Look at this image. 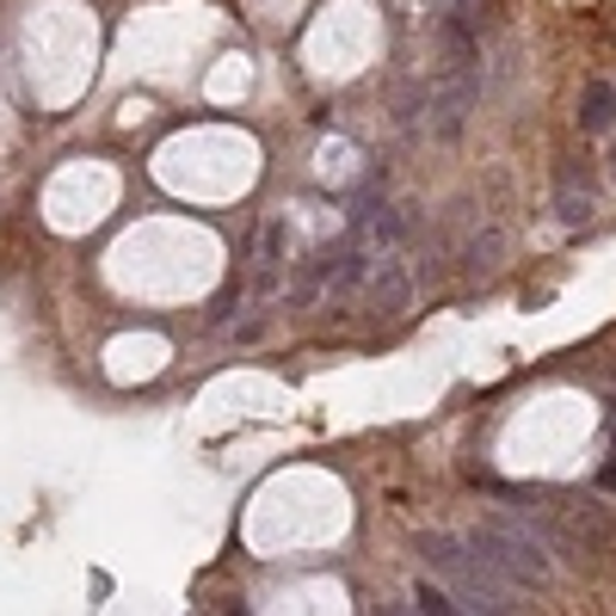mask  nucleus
Wrapping results in <instances>:
<instances>
[{
    "instance_id": "6",
    "label": "nucleus",
    "mask_w": 616,
    "mask_h": 616,
    "mask_svg": "<svg viewBox=\"0 0 616 616\" xmlns=\"http://www.w3.org/2000/svg\"><path fill=\"white\" fill-rule=\"evenodd\" d=\"M554 216L568 222V229H580V222H592V185H585V173L573 167H561L554 173Z\"/></svg>"
},
{
    "instance_id": "3",
    "label": "nucleus",
    "mask_w": 616,
    "mask_h": 616,
    "mask_svg": "<svg viewBox=\"0 0 616 616\" xmlns=\"http://www.w3.org/2000/svg\"><path fill=\"white\" fill-rule=\"evenodd\" d=\"M364 290H370V302H376V315H407V308H414V272H407V260L383 253V260L370 265Z\"/></svg>"
},
{
    "instance_id": "10",
    "label": "nucleus",
    "mask_w": 616,
    "mask_h": 616,
    "mask_svg": "<svg viewBox=\"0 0 616 616\" xmlns=\"http://www.w3.org/2000/svg\"><path fill=\"white\" fill-rule=\"evenodd\" d=\"M598 481H604V493H616V462H604V475H598Z\"/></svg>"
},
{
    "instance_id": "12",
    "label": "nucleus",
    "mask_w": 616,
    "mask_h": 616,
    "mask_svg": "<svg viewBox=\"0 0 616 616\" xmlns=\"http://www.w3.org/2000/svg\"><path fill=\"white\" fill-rule=\"evenodd\" d=\"M610 173H616V148H610Z\"/></svg>"
},
{
    "instance_id": "1",
    "label": "nucleus",
    "mask_w": 616,
    "mask_h": 616,
    "mask_svg": "<svg viewBox=\"0 0 616 616\" xmlns=\"http://www.w3.org/2000/svg\"><path fill=\"white\" fill-rule=\"evenodd\" d=\"M419 554H426V568L444 580V592L457 604H469V610L481 616H512L518 610V585L506 580V573H493L487 561H481L475 549H469V537H444V530H431V537H419Z\"/></svg>"
},
{
    "instance_id": "9",
    "label": "nucleus",
    "mask_w": 616,
    "mask_h": 616,
    "mask_svg": "<svg viewBox=\"0 0 616 616\" xmlns=\"http://www.w3.org/2000/svg\"><path fill=\"white\" fill-rule=\"evenodd\" d=\"M499 246H506V241L487 229L481 241H469V265H475V272H493V265H499Z\"/></svg>"
},
{
    "instance_id": "4",
    "label": "nucleus",
    "mask_w": 616,
    "mask_h": 616,
    "mask_svg": "<svg viewBox=\"0 0 616 616\" xmlns=\"http://www.w3.org/2000/svg\"><path fill=\"white\" fill-rule=\"evenodd\" d=\"M469 106H475V75L462 68V75H450L444 87L431 92V111H426V123L438 130V136H457L462 123H469Z\"/></svg>"
},
{
    "instance_id": "5",
    "label": "nucleus",
    "mask_w": 616,
    "mask_h": 616,
    "mask_svg": "<svg viewBox=\"0 0 616 616\" xmlns=\"http://www.w3.org/2000/svg\"><path fill=\"white\" fill-rule=\"evenodd\" d=\"M352 241L364 246V253H376V260H383L388 246L400 241V210H388V204L364 198V204L352 210Z\"/></svg>"
},
{
    "instance_id": "2",
    "label": "nucleus",
    "mask_w": 616,
    "mask_h": 616,
    "mask_svg": "<svg viewBox=\"0 0 616 616\" xmlns=\"http://www.w3.org/2000/svg\"><path fill=\"white\" fill-rule=\"evenodd\" d=\"M469 549H475L493 573H506L512 585H549L554 580V549H549V537H542V524H530V518L487 512V518L469 530Z\"/></svg>"
},
{
    "instance_id": "8",
    "label": "nucleus",
    "mask_w": 616,
    "mask_h": 616,
    "mask_svg": "<svg viewBox=\"0 0 616 616\" xmlns=\"http://www.w3.org/2000/svg\"><path fill=\"white\" fill-rule=\"evenodd\" d=\"M284 222H260V241H253V265H260V296H272V277L284 265Z\"/></svg>"
},
{
    "instance_id": "7",
    "label": "nucleus",
    "mask_w": 616,
    "mask_h": 616,
    "mask_svg": "<svg viewBox=\"0 0 616 616\" xmlns=\"http://www.w3.org/2000/svg\"><path fill=\"white\" fill-rule=\"evenodd\" d=\"M610 123H616V87H610V80H592L585 99H580V130H585V136H604Z\"/></svg>"
},
{
    "instance_id": "11",
    "label": "nucleus",
    "mask_w": 616,
    "mask_h": 616,
    "mask_svg": "<svg viewBox=\"0 0 616 616\" xmlns=\"http://www.w3.org/2000/svg\"><path fill=\"white\" fill-rule=\"evenodd\" d=\"M419 7H438V13H444V7H462V0H419Z\"/></svg>"
}]
</instances>
